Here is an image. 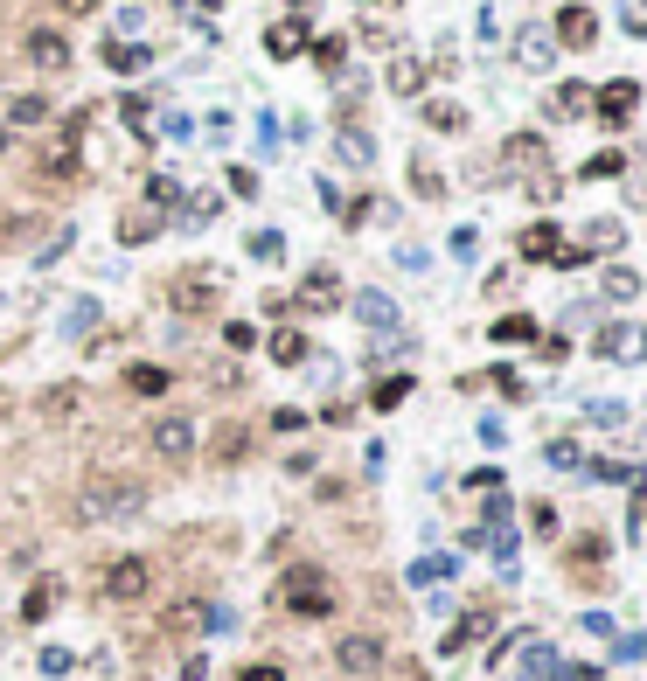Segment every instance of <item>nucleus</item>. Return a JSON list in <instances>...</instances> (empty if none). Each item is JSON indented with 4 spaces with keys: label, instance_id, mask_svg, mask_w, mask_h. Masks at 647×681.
I'll use <instances>...</instances> for the list:
<instances>
[{
    "label": "nucleus",
    "instance_id": "obj_1",
    "mask_svg": "<svg viewBox=\"0 0 647 681\" xmlns=\"http://www.w3.org/2000/svg\"><path fill=\"white\" fill-rule=\"evenodd\" d=\"M140 508H147V480H133V473H91V480L70 494V522H84V529L126 522V515H140Z\"/></svg>",
    "mask_w": 647,
    "mask_h": 681
},
{
    "label": "nucleus",
    "instance_id": "obj_2",
    "mask_svg": "<svg viewBox=\"0 0 647 681\" xmlns=\"http://www.w3.org/2000/svg\"><path fill=\"white\" fill-rule=\"evenodd\" d=\"M279 598H286V612H293V619H327V612H334L327 570H314V563H293V570H286V584H279Z\"/></svg>",
    "mask_w": 647,
    "mask_h": 681
},
{
    "label": "nucleus",
    "instance_id": "obj_3",
    "mask_svg": "<svg viewBox=\"0 0 647 681\" xmlns=\"http://www.w3.org/2000/svg\"><path fill=\"white\" fill-rule=\"evenodd\" d=\"M98 591H105L112 605H140V598L154 591V563H147V556H112L105 577H98Z\"/></svg>",
    "mask_w": 647,
    "mask_h": 681
},
{
    "label": "nucleus",
    "instance_id": "obj_4",
    "mask_svg": "<svg viewBox=\"0 0 647 681\" xmlns=\"http://www.w3.org/2000/svg\"><path fill=\"white\" fill-rule=\"evenodd\" d=\"M167 306L188 313V320H202V313L223 306V278H216V272H181L174 285H167Z\"/></svg>",
    "mask_w": 647,
    "mask_h": 681
},
{
    "label": "nucleus",
    "instance_id": "obj_5",
    "mask_svg": "<svg viewBox=\"0 0 647 681\" xmlns=\"http://www.w3.org/2000/svg\"><path fill=\"white\" fill-rule=\"evenodd\" d=\"M147 445L161 452L167 466H188V459H195V417H181V410H167V417H154Z\"/></svg>",
    "mask_w": 647,
    "mask_h": 681
},
{
    "label": "nucleus",
    "instance_id": "obj_6",
    "mask_svg": "<svg viewBox=\"0 0 647 681\" xmlns=\"http://www.w3.org/2000/svg\"><path fill=\"white\" fill-rule=\"evenodd\" d=\"M383 661H390V654H383V640H376V633H348V640H334V668H341L348 681L383 675Z\"/></svg>",
    "mask_w": 647,
    "mask_h": 681
},
{
    "label": "nucleus",
    "instance_id": "obj_7",
    "mask_svg": "<svg viewBox=\"0 0 647 681\" xmlns=\"http://www.w3.org/2000/svg\"><path fill=\"white\" fill-rule=\"evenodd\" d=\"M550 42H564V49H592V42H599V14H592L585 0H571V7L550 21Z\"/></svg>",
    "mask_w": 647,
    "mask_h": 681
},
{
    "label": "nucleus",
    "instance_id": "obj_8",
    "mask_svg": "<svg viewBox=\"0 0 647 681\" xmlns=\"http://www.w3.org/2000/svg\"><path fill=\"white\" fill-rule=\"evenodd\" d=\"M286 306H307V313H334V306H348V292H341L334 265H314V272H307V285H300V299H286Z\"/></svg>",
    "mask_w": 647,
    "mask_h": 681
},
{
    "label": "nucleus",
    "instance_id": "obj_9",
    "mask_svg": "<svg viewBox=\"0 0 647 681\" xmlns=\"http://www.w3.org/2000/svg\"><path fill=\"white\" fill-rule=\"evenodd\" d=\"M21 56H28L35 70H70V35H63V28H28Z\"/></svg>",
    "mask_w": 647,
    "mask_h": 681
},
{
    "label": "nucleus",
    "instance_id": "obj_10",
    "mask_svg": "<svg viewBox=\"0 0 647 681\" xmlns=\"http://www.w3.org/2000/svg\"><path fill=\"white\" fill-rule=\"evenodd\" d=\"M550 63H557V42H550V28H515V70L543 77Z\"/></svg>",
    "mask_w": 647,
    "mask_h": 681
},
{
    "label": "nucleus",
    "instance_id": "obj_11",
    "mask_svg": "<svg viewBox=\"0 0 647 681\" xmlns=\"http://www.w3.org/2000/svg\"><path fill=\"white\" fill-rule=\"evenodd\" d=\"M634 112H641V84H634V77H620V84L599 91V119H606V126H627Z\"/></svg>",
    "mask_w": 647,
    "mask_h": 681
},
{
    "label": "nucleus",
    "instance_id": "obj_12",
    "mask_svg": "<svg viewBox=\"0 0 647 681\" xmlns=\"http://www.w3.org/2000/svg\"><path fill=\"white\" fill-rule=\"evenodd\" d=\"M35 410H42V424H70V417L84 410V390H77V383H49V390L35 397Z\"/></svg>",
    "mask_w": 647,
    "mask_h": 681
},
{
    "label": "nucleus",
    "instance_id": "obj_13",
    "mask_svg": "<svg viewBox=\"0 0 647 681\" xmlns=\"http://www.w3.org/2000/svg\"><path fill=\"white\" fill-rule=\"evenodd\" d=\"M161 230H167L161 209H126V216H119V244H154Z\"/></svg>",
    "mask_w": 647,
    "mask_h": 681
},
{
    "label": "nucleus",
    "instance_id": "obj_14",
    "mask_svg": "<svg viewBox=\"0 0 647 681\" xmlns=\"http://www.w3.org/2000/svg\"><path fill=\"white\" fill-rule=\"evenodd\" d=\"M557 251H564V237H557V223H529V230H522V258H543V265H550Z\"/></svg>",
    "mask_w": 647,
    "mask_h": 681
},
{
    "label": "nucleus",
    "instance_id": "obj_15",
    "mask_svg": "<svg viewBox=\"0 0 647 681\" xmlns=\"http://www.w3.org/2000/svg\"><path fill=\"white\" fill-rule=\"evenodd\" d=\"M195 626H209V612H202L195 598H188V605H167V619H161V633H167V640H188Z\"/></svg>",
    "mask_w": 647,
    "mask_h": 681
},
{
    "label": "nucleus",
    "instance_id": "obj_16",
    "mask_svg": "<svg viewBox=\"0 0 647 681\" xmlns=\"http://www.w3.org/2000/svg\"><path fill=\"white\" fill-rule=\"evenodd\" d=\"M334 153H341L348 167H369V160H376V139L362 133V126H341V139H334Z\"/></svg>",
    "mask_w": 647,
    "mask_h": 681
},
{
    "label": "nucleus",
    "instance_id": "obj_17",
    "mask_svg": "<svg viewBox=\"0 0 647 681\" xmlns=\"http://www.w3.org/2000/svg\"><path fill=\"white\" fill-rule=\"evenodd\" d=\"M167 383H174V376L154 369V362H133V369H126V390H133V397H167Z\"/></svg>",
    "mask_w": 647,
    "mask_h": 681
},
{
    "label": "nucleus",
    "instance_id": "obj_18",
    "mask_svg": "<svg viewBox=\"0 0 647 681\" xmlns=\"http://www.w3.org/2000/svg\"><path fill=\"white\" fill-rule=\"evenodd\" d=\"M599 556H606V543H599V536H578V543L564 549V570H578V577H599Z\"/></svg>",
    "mask_w": 647,
    "mask_h": 681
},
{
    "label": "nucleus",
    "instance_id": "obj_19",
    "mask_svg": "<svg viewBox=\"0 0 647 681\" xmlns=\"http://www.w3.org/2000/svg\"><path fill=\"white\" fill-rule=\"evenodd\" d=\"M390 91H397V98H418V91H425V63H418V56H397V63H390Z\"/></svg>",
    "mask_w": 647,
    "mask_h": 681
},
{
    "label": "nucleus",
    "instance_id": "obj_20",
    "mask_svg": "<svg viewBox=\"0 0 647 681\" xmlns=\"http://www.w3.org/2000/svg\"><path fill=\"white\" fill-rule=\"evenodd\" d=\"M307 355H314V348H307V334H293V327H279V334H272V362H279V369H300Z\"/></svg>",
    "mask_w": 647,
    "mask_h": 681
},
{
    "label": "nucleus",
    "instance_id": "obj_21",
    "mask_svg": "<svg viewBox=\"0 0 647 681\" xmlns=\"http://www.w3.org/2000/svg\"><path fill=\"white\" fill-rule=\"evenodd\" d=\"M244 452H251V431H244V424H223V431H216V452H209V459H216V466H237Z\"/></svg>",
    "mask_w": 647,
    "mask_h": 681
},
{
    "label": "nucleus",
    "instance_id": "obj_22",
    "mask_svg": "<svg viewBox=\"0 0 647 681\" xmlns=\"http://www.w3.org/2000/svg\"><path fill=\"white\" fill-rule=\"evenodd\" d=\"M487 626H494V612H467V619H460V626L446 633V654H460V647H474V640H481Z\"/></svg>",
    "mask_w": 647,
    "mask_h": 681
},
{
    "label": "nucleus",
    "instance_id": "obj_23",
    "mask_svg": "<svg viewBox=\"0 0 647 681\" xmlns=\"http://www.w3.org/2000/svg\"><path fill=\"white\" fill-rule=\"evenodd\" d=\"M599 292H606V299H634V292H641V272H634V265H606Z\"/></svg>",
    "mask_w": 647,
    "mask_h": 681
},
{
    "label": "nucleus",
    "instance_id": "obj_24",
    "mask_svg": "<svg viewBox=\"0 0 647 681\" xmlns=\"http://www.w3.org/2000/svg\"><path fill=\"white\" fill-rule=\"evenodd\" d=\"M42 119H49V98H35V91L7 105V133H14V126H42Z\"/></svg>",
    "mask_w": 647,
    "mask_h": 681
},
{
    "label": "nucleus",
    "instance_id": "obj_25",
    "mask_svg": "<svg viewBox=\"0 0 647 681\" xmlns=\"http://www.w3.org/2000/svg\"><path fill=\"white\" fill-rule=\"evenodd\" d=\"M592 348H599L606 362H620L627 348H641V334H634V327H599V341H592Z\"/></svg>",
    "mask_w": 647,
    "mask_h": 681
},
{
    "label": "nucleus",
    "instance_id": "obj_26",
    "mask_svg": "<svg viewBox=\"0 0 647 681\" xmlns=\"http://www.w3.org/2000/svg\"><path fill=\"white\" fill-rule=\"evenodd\" d=\"M49 605H56V577H42V584L21 598V619H28V626H42V619H49Z\"/></svg>",
    "mask_w": 647,
    "mask_h": 681
},
{
    "label": "nucleus",
    "instance_id": "obj_27",
    "mask_svg": "<svg viewBox=\"0 0 647 681\" xmlns=\"http://www.w3.org/2000/svg\"><path fill=\"white\" fill-rule=\"evenodd\" d=\"M35 237H49L42 216H0V244H35Z\"/></svg>",
    "mask_w": 647,
    "mask_h": 681
},
{
    "label": "nucleus",
    "instance_id": "obj_28",
    "mask_svg": "<svg viewBox=\"0 0 647 681\" xmlns=\"http://www.w3.org/2000/svg\"><path fill=\"white\" fill-rule=\"evenodd\" d=\"M355 313H362L369 327H390V320H397V306H390L383 292H355Z\"/></svg>",
    "mask_w": 647,
    "mask_h": 681
},
{
    "label": "nucleus",
    "instance_id": "obj_29",
    "mask_svg": "<svg viewBox=\"0 0 647 681\" xmlns=\"http://www.w3.org/2000/svg\"><path fill=\"white\" fill-rule=\"evenodd\" d=\"M494 341H501V348H508V341H536V320H529V313H501V320H494Z\"/></svg>",
    "mask_w": 647,
    "mask_h": 681
},
{
    "label": "nucleus",
    "instance_id": "obj_30",
    "mask_svg": "<svg viewBox=\"0 0 647 681\" xmlns=\"http://www.w3.org/2000/svg\"><path fill=\"white\" fill-rule=\"evenodd\" d=\"M425 126H432V133H460V126H467V112L439 98V105H425Z\"/></svg>",
    "mask_w": 647,
    "mask_h": 681
},
{
    "label": "nucleus",
    "instance_id": "obj_31",
    "mask_svg": "<svg viewBox=\"0 0 647 681\" xmlns=\"http://www.w3.org/2000/svg\"><path fill=\"white\" fill-rule=\"evenodd\" d=\"M411 181H418V195H425V202H439V195H446V181H439V167H432L425 153L411 160Z\"/></svg>",
    "mask_w": 647,
    "mask_h": 681
},
{
    "label": "nucleus",
    "instance_id": "obj_32",
    "mask_svg": "<svg viewBox=\"0 0 647 681\" xmlns=\"http://www.w3.org/2000/svg\"><path fill=\"white\" fill-rule=\"evenodd\" d=\"M105 63H112V70H140L147 49H140V42H105Z\"/></svg>",
    "mask_w": 647,
    "mask_h": 681
},
{
    "label": "nucleus",
    "instance_id": "obj_33",
    "mask_svg": "<svg viewBox=\"0 0 647 681\" xmlns=\"http://www.w3.org/2000/svg\"><path fill=\"white\" fill-rule=\"evenodd\" d=\"M251 258H258V265H279V258H286V237H279V230H258V237H251Z\"/></svg>",
    "mask_w": 647,
    "mask_h": 681
},
{
    "label": "nucleus",
    "instance_id": "obj_34",
    "mask_svg": "<svg viewBox=\"0 0 647 681\" xmlns=\"http://www.w3.org/2000/svg\"><path fill=\"white\" fill-rule=\"evenodd\" d=\"M174 202H181V188H174V181H167V174H154V181H147V209H174Z\"/></svg>",
    "mask_w": 647,
    "mask_h": 681
},
{
    "label": "nucleus",
    "instance_id": "obj_35",
    "mask_svg": "<svg viewBox=\"0 0 647 681\" xmlns=\"http://www.w3.org/2000/svg\"><path fill=\"white\" fill-rule=\"evenodd\" d=\"M411 397V376H390V383H376V410H397Z\"/></svg>",
    "mask_w": 647,
    "mask_h": 681
},
{
    "label": "nucleus",
    "instance_id": "obj_36",
    "mask_svg": "<svg viewBox=\"0 0 647 681\" xmlns=\"http://www.w3.org/2000/svg\"><path fill=\"white\" fill-rule=\"evenodd\" d=\"M620 237H627V230H620L613 216H592V223H585V244H620Z\"/></svg>",
    "mask_w": 647,
    "mask_h": 681
},
{
    "label": "nucleus",
    "instance_id": "obj_37",
    "mask_svg": "<svg viewBox=\"0 0 647 681\" xmlns=\"http://www.w3.org/2000/svg\"><path fill=\"white\" fill-rule=\"evenodd\" d=\"M230 195L251 202V195H258V174H251V167H230Z\"/></svg>",
    "mask_w": 647,
    "mask_h": 681
},
{
    "label": "nucleus",
    "instance_id": "obj_38",
    "mask_svg": "<svg viewBox=\"0 0 647 681\" xmlns=\"http://www.w3.org/2000/svg\"><path fill=\"white\" fill-rule=\"evenodd\" d=\"M529 681H557V661H550V647H536V654H529Z\"/></svg>",
    "mask_w": 647,
    "mask_h": 681
},
{
    "label": "nucleus",
    "instance_id": "obj_39",
    "mask_svg": "<svg viewBox=\"0 0 647 681\" xmlns=\"http://www.w3.org/2000/svg\"><path fill=\"white\" fill-rule=\"evenodd\" d=\"M223 341H230V348H237V355H244V348H251V341H258V327H244V320H230V327H223Z\"/></svg>",
    "mask_w": 647,
    "mask_h": 681
},
{
    "label": "nucleus",
    "instance_id": "obj_40",
    "mask_svg": "<svg viewBox=\"0 0 647 681\" xmlns=\"http://www.w3.org/2000/svg\"><path fill=\"white\" fill-rule=\"evenodd\" d=\"M362 42H369V49H397V35H390L383 21H369V28H362Z\"/></svg>",
    "mask_w": 647,
    "mask_h": 681
},
{
    "label": "nucleus",
    "instance_id": "obj_41",
    "mask_svg": "<svg viewBox=\"0 0 647 681\" xmlns=\"http://www.w3.org/2000/svg\"><path fill=\"white\" fill-rule=\"evenodd\" d=\"M550 466H578V445L571 438H550Z\"/></svg>",
    "mask_w": 647,
    "mask_h": 681
},
{
    "label": "nucleus",
    "instance_id": "obj_42",
    "mask_svg": "<svg viewBox=\"0 0 647 681\" xmlns=\"http://www.w3.org/2000/svg\"><path fill=\"white\" fill-rule=\"evenodd\" d=\"M237 681H286V668H272V661H258V668H244Z\"/></svg>",
    "mask_w": 647,
    "mask_h": 681
},
{
    "label": "nucleus",
    "instance_id": "obj_43",
    "mask_svg": "<svg viewBox=\"0 0 647 681\" xmlns=\"http://www.w3.org/2000/svg\"><path fill=\"white\" fill-rule=\"evenodd\" d=\"M49 7H63V14H91L98 0H49Z\"/></svg>",
    "mask_w": 647,
    "mask_h": 681
},
{
    "label": "nucleus",
    "instance_id": "obj_44",
    "mask_svg": "<svg viewBox=\"0 0 647 681\" xmlns=\"http://www.w3.org/2000/svg\"><path fill=\"white\" fill-rule=\"evenodd\" d=\"M7 146H14V139H7V119H0V153H7Z\"/></svg>",
    "mask_w": 647,
    "mask_h": 681
},
{
    "label": "nucleus",
    "instance_id": "obj_45",
    "mask_svg": "<svg viewBox=\"0 0 647 681\" xmlns=\"http://www.w3.org/2000/svg\"><path fill=\"white\" fill-rule=\"evenodd\" d=\"M7 410H14V397H7V390H0V417H7Z\"/></svg>",
    "mask_w": 647,
    "mask_h": 681
},
{
    "label": "nucleus",
    "instance_id": "obj_46",
    "mask_svg": "<svg viewBox=\"0 0 647 681\" xmlns=\"http://www.w3.org/2000/svg\"><path fill=\"white\" fill-rule=\"evenodd\" d=\"M376 7H397V0H376Z\"/></svg>",
    "mask_w": 647,
    "mask_h": 681
}]
</instances>
